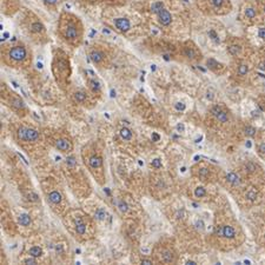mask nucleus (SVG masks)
I'll list each match as a JSON object with an SVG mask.
<instances>
[{"mask_svg":"<svg viewBox=\"0 0 265 265\" xmlns=\"http://www.w3.org/2000/svg\"><path fill=\"white\" fill-rule=\"evenodd\" d=\"M177 130L183 132V131H184V125H183V124H178V125H177Z\"/></svg>","mask_w":265,"mask_h":265,"instance_id":"de8ad7c7","label":"nucleus"},{"mask_svg":"<svg viewBox=\"0 0 265 265\" xmlns=\"http://www.w3.org/2000/svg\"><path fill=\"white\" fill-rule=\"evenodd\" d=\"M48 199L51 203L53 204H59L61 201V195L58 192V191H52L50 195H48Z\"/></svg>","mask_w":265,"mask_h":265,"instance_id":"9b49d317","label":"nucleus"},{"mask_svg":"<svg viewBox=\"0 0 265 265\" xmlns=\"http://www.w3.org/2000/svg\"><path fill=\"white\" fill-rule=\"evenodd\" d=\"M258 35H259V38H262V39H265V27H262V29H259V31H258Z\"/></svg>","mask_w":265,"mask_h":265,"instance_id":"58836bf2","label":"nucleus"},{"mask_svg":"<svg viewBox=\"0 0 265 265\" xmlns=\"http://www.w3.org/2000/svg\"><path fill=\"white\" fill-rule=\"evenodd\" d=\"M259 68H261V70H265V63H264V61L259 64Z\"/></svg>","mask_w":265,"mask_h":265,"instance_id":"3c124183","label":"nucleus"},{"mask_svg":"<svg viewBox=\"0 0 265 265\" xmlns=\"http://www.w3.org/2000/svg\"><path fill=\"white\" fill-rule=\"evenodd\" d=\"M101 164H102V160H101L100 157H97V156L91 157V159H90V165L92 166V167L97 168V167H100Z\"/></svg>","mask_w":265,"mask_h":265,"instance_id":"4468645a","label":"nucleus"},{"mask_svg":"<svg viewBox=\"0 0 265 265\" xmlns=\"http://www.w3.org/2000/svg\"><path fill=\"white\" fill-rule=\"evenodd\" d=\"M73 97H74V100H75V101H78V102H84L85 99H86V94H85L84 92H81V91L75 92Z\"/></svg>","mask_w":265,"mask_h":265,"instance_id":"aec40b11","label":"nucleus"},{"mask_svg":"<svg viewBox=\"0 0 265 265\" xmlns=\"http://www.w3.org/2000/svg\"><path fill=\"white\" fill-rule=\"evenodd\" d=\"M263 12L265 13V6H264V8H263Z\"/></svg>","mask_w":265,"mask_h":265,"instance_id":"13d9d810","label":"nucleus"},{"mask_svg":"<svg viewBox=\"0 0 265 265\" xmlns=\"http://www.w3.org/2000/svg\"><path fill=\"white\" fill-rule=\"evenodd\" d=\"M163 8H164V4H163L162 1H156V2H153L152 6H151V11H152L153 13H159Z\"/></svg>","mask_w":265,"mask_h":265,"instance_id":"dca6fc26","label":"nucleus"},{"mask_svg":"<svg viewBox=\"0 0 265 265\" xmlns=\"http://www.w3.org/2000/svg\"><path fill=\"white\" fill-rule=\"evenodd\" d=\"M56 147L58 150L65 152V151H70L72 149V145H71V143L67 139H58L56 141Z\"/></svg>","mask_w":265,"mask_h":265,"instance_id":"423d86ee","label":"nucleus"},{"mask_svg":"<svg viewBox=\"0 0 265 265\" xmlns=\"http://www.w3.org/2000/svg\"><path fill=\"white\" fill-rule=\"evenodd\" d=\"M176 108H177L178 111H184V110H185V105H184L183 102H177V104H176Z\"/></svg>","mask_w":265,"mask_h":265,"instance_id":"4c0bfd02","label":"nucleus"},{"mask_svg":"<svg viewBox=\"0 0 265 265\" xmlns=\"http://www.w3.org/2000/svg\"><path fill=\"white\" fill-rule=\"evenodd\" d=\"M18 222H19V224L20 225H23V226H29L30 224H31V217L29 216V214H20L19 216V218H18Z\"/></svg>","mask_w":265,"mask_h":265,"instance_id":"f8f14e48","label":"nucleus"},{"mask_svg":"<svg viewBox=\"0 0 265 265\" xmlns=\"http://www.w3.org/2000/svg\"><path fill=\"white\" fill-rule=\"evenodd\" d=\"M47 5H56L58 2V0H44Z\"/></svg>","mask_w":265,"mask_h":265,"instance_id":"49530a36","label":"nucleus"},{"mask_svg":"<svg viewBox=\"0 0 265 265\" xmlns=\"http://www.w3.org/2000/svg\"><path fill=\"white\" fill-rule=\"evenodd\" d=\"M29 199H31V200H33V201H37V200H38V196H37L35 193H31V195L29 196Z\"/></svg>","mask_w":265,"mask_h":265,"instance_id":"c03bdc74","label":"nucleus"},{"mask_svg":"<svg viewBox=\"0 0 265 265\" xmlns=\"http://www.w3.org/2000/svg\"><path fill=\"white\" fill-rule=\"evenodd\" d=\"M244 131H245V134L249 135V137H253L256 134V129L252 127V126H246Z\"/></svg>","mask_w":265,"mask_h":265,"instance_id":"cd10ccee","label":"nucleus"},{"mask_svg":"<svg viewBox=\"0 0 265 265\" xmlns=\"http://www.w3.org/2000/svg\"><path fill=\"white\" fill-rule=\"evenodd\" d=\"M184 54L187 57V58H190V59H193L195 57H196V52L192 50V48H190V47H187V48H185V51H184Z\"/></svg>","mask_w":265,"mask_h":265,"instance_id":"a878e982","label":"nucleus"},{"mask_svg":"<svg viewBox=\"0 0 265 265\" xmlns=\"http://www.w3.org/2000/svg\"><path fill=\"white\" fill-rule=\"evenodd\" d=\"M228 51H229V53H231L232 56H237L240 52V47L238 45H231V46L228 47Z\"/></svg>","mask_w":265,"mask_h":265,"instance_id":"5701e85b","label":"nucleus"},{"mask_svg":"<svg viewBox=\"0 0 265 265\" xmlns=\"http://www.w3.org/2000/svg\"><path fill=\"white\" fill-rule=\"evenodd\" d=\"M162 258L165 263H172L173 262V256L171 253V251H164L162 255Z\"/></svg>","mask_w":265,"mask_h":265,"instance_id":"412c9836","label":"nucleus"},{"mask_svg":"<svg viewBox=\"0 0 265 265\" xmlns=\"http://www.w3.org/2000/svg\"><path fill=\"white\" fill-rule=\"evenodd\" d=\"M114 24H116V27L120 32H126L131 27V24H130L129 19H126V18H118L114 20Z\"/></svg>","mask_w":265,"mask_h":265,"instance_id":"7ed1b4c3","label":"nucleus"},{"mask_svg":"<svg viewBox=\"0 0 265 265\" xmlns=\"http://www.w3.org/2000/svg\"><path fill=\"white\" fill-rule=\"evenodd\" d=\"M90 57H91V59H92V61L93 63H99L102 60V58H104V54L99 52V51H93L91 54H90Z\"/></svg>","mask_w":265,"mask_h":265,"instance_id":"ddd939ff","label":"nucleus"},{"mask_svg":"<svg viewBox=\"0 0 265 265\" xmlns=\"http://www.w3.org/2000/svg\"><path fill=\"white\" fill-rule=\"evenodd\" d=\"M25 264H37V261H35V257H32V258H29L25 261Z\"/></svg>","mask_w":265,"mask_h":265,"instance_id":"ea45409f","label":"nucleus"},{"mask_svg":"<svg viewBox=\"0 0 265 265\" xmlns=\"http://www.w3.org/2000/svg\"><path fill=\"white\" fill-rule=\"evenodd\" d=\"M120 137L124 139V140H130L131 137H132V132L127 129V127H123L120 130Z\"/></svg>","mask_w":265,"mask_h":265,"instance_id":"f3484780","label":"nucleus"},{"mask_svg":"<svg viewBox=\"0 0 265 265\" xmlns=\"http://www.w3.org/2000/svg\"><path fill=\"white\" fill-rule=\"evenodd\" d=\"M226 179H228L229 183H231L233 186H238V185L240 184V179H239V177H238L236 173H233V172H230V173L226 174Z\"/></svg>","mask_w":265,"mask_h":265,"instance_id":"9d476101","label":"nucleus"},{"mask_svg":"<svg viewBox=\"0 0 265 265\" xmlns=\"http://www.w3.org/2000/svg\"><path fill=\"white\" fill-rule=\"evenodd\" d=\"M11 104H12L14 107H17V108H24V107H25L23 100L20 99V98H13V99L11 100Z\"/></svg>","mask_w":265,"mask_h":265,"instance_id":"4be33fe9","label":"nucleus"},{"mask_svg":"<svg viewBox=\"0 0 265 265\" xmlns=\"http://www.w3.org/2000/svg\"><path fill=\"white\" fill-rule=\"evenodd\" d=\"M207 66L210 67V68H214L216 66H218V63L214 59H209L207 60Z\"/></svg>","mask_w":265,"mask_h":265,"instance_id":"72a5a7b5","label":"nucleus"},{"mask_svg":"<svg viewBox=\"0 0 265 265\" xmlns=\"http://www.w3.org/2000/svg\"><path fill=\"white\" fill-rule=\"evenodd\" d=\"M264 237H265V234H264Z\"/></svg>","mask_w":265,"mask_h":265,"instance_id":"bf43d9fd","label":"nucleus"},{"mask_svg":"<svg viewBox=\"0 0 265 265\" xmlns=\"http://www.w3.org/2000/svg\"><path fill=\"white\" fill-rule=\"evenodd\" d=\"M111 96H112V97H114V96H116V92H114V91H112V92H111Z\"/></svg>","mask_w":265,"mask_h":265,"instance_id":"6e6d98bb","label":"nucleus"},{"mask_svg":"<svg viewBox=\"0 0 265 265\" xmlns=\"http://www.w3.org/2000/svg\"><path fill=\"white\" fill-rule=\"evenodd\" d=\"M195 195H196V197H198V198H201V197H204L205 195H206V191H205V189L204 187H201V186H199L196 189V191H195Z\"/></svg>","mask_w":265,"mask_h":265,"instance_id":"bb28decb","label":"nucleus"},{"mask_svg":"<svg viewBox=\"0 0 265 265\" xmlns=\"http://www.w3.org/2000/svg\"><path fill=\"white\" fill-rule=\"evenodd\" d=\"M118 207H119V210H120L122 212H126V211L129 210L127 204H126V203H124L123 200H119V201H118Z\"/></svg>","mask_w":265,"mask_h":265,"instance_id":"c756f323","label":"nucleus"},{"mask_svg":"<svg viewBox=\"0 0 265 265\" xmlns=\"http://www.w3.org/2000/svg\"><path fill=\"white\" fill-rule=\"evenodd\" d=\"M18 137L23 140H27V141H34L39 139V132L35 131L33 129H29V127H20L18 130Z\"/></svg>","mask_w":265,"mask_h":265,"instance_id":"f257e3e1","label":"nucleus"},{"mask_svg":"<svg viewBox=\"0 0 265 265\" xmlns=\"http://www.w3.org/2000/svg\"><path fill=\"white\" fill-rule=\"evenodd\" d=\"M30 255H31V257H40L41 255H42V250H41V247H39V246H33L31 250H30Z\"/></svg>","mask_w":265,"mask_h":265,"instance_id":"6ab92c4d","label":"nucleus"},{"mask_svg":"<svg viewBox=\"0 0 265 265\" xmlns=\"http://www.w3.org/2000/svg\"><path fill=\"white\" fill-rule=\"evenodd\" d=\"M234 236H236V231L232 226L230 225L223 226V237H225L228 239H232V238H234Z\"/></svg>","mask_w":265,"mask_h":265,"instance_id":"6e6552de","label":"nucleus"},{"mask_svg":"<svg viewBox=\"0 0 265 265\" xmlns=\"http://www.w3.org/2000/svg\"><path fill=\"white\" fill-rule=\"evenodd\" d=\"M209 35L211 37V39L213 40V41H216V42H219V38H218V35L217 33L213 31V30H211V31H209Z\"/></svg>","mask_w":265,"mask_h":265,"instance_id":"2f4dec72","label":"nucleus"},{"mask_svg":"<svg viewBox=\"0 0 265 265\" xmlns=\"http://www.w3.org/2000/svg\"><path fill=\"white\" fill-rule=\"evenodd\" d=\"M31 30L35 32V33H39V32H42L44 31V25L41 24V23H39V21H35L33 23L32 25H31Z\"/></svg>","mask_w":265,"mask_h":265,"instance_id":"a211bd4d","label":"nucleus"},{"mask_svg":"<svg viewBox=\"0 0 265 265\" xmlns=\"http://www.w3.org/2000/svg\"><path fill=\"white\" fill-rule=\"evenodd\" d=\"M89 86L93 92H100V84L99 81H97L96 79H91L89 80Z\"/></svg>","mask_w":265,"mask_h":265,"instance_id":"2eb2a0df","label":"nucleus"},{"mask_svg":"<svg viewBox=\"0 0 265 265\" xmlns=\"http://www.w3.org/2000/svg\"><path fill=\"white\" fill-rule=\"evenodd\" d=\"M211 2H212V5H213L214 7H220V6L223 5L224 0H211Z\"/></svg>","mask_w":265,"mask_h":265,"instance_id":"f704fd0d","label":"nucleus"},{"mask_svg":"<svg viewBox=\"0 0 265 265\" xmlns=\"http://www.w3.org/2000/svg\"><path fill=\"white\" fill-rule=\"evenodd\" d=\"M245 15L249 18V19H253L255 17H256V10H253V8H246L245 10Z\"/></svg>","mask_w":265,"mask_h":265,"instance_id":"393cba45","label":"nucleus"},{"mask_svg":"<svg viewBox=\"0 0 265 265\" xmlns=\"http://www.w3.org/2000/svg\"><path fill=\"white\" fill-rule=\"evenodd\" d=\"M247 71H249V67L247 65H240L239 68H238V74H240V75H245L246 73H247Z\"/></svg>","mask_w":265,"mask_h":265,"instance_id":"7c9ffc66","label":"nucleus"},{"mask_svg":"<svg viewBox=\"0 0 265 265\" xmlns=\"http://www.w3.org/2000/svg\"><path fill=\"white\" fill-rule=\"evenodd\" d=\"M246 146H247V147H251V141H247V143H246Z\"/></svg>","mask_w":265,"mask_h":265,"instance_id":"5fc2aeb1","label":"nucleus"},{"mask_svg":"<svg viewBox=\"0 0 265 265\" xmlns=\"http://www.w3.org/2000/svg\"><path fill=\"white\" fill-rule=\"evenodd\" d=\"M211 112H212V114H213L219 122H222V123H226V122H228V114L222 110L220 106H213L212 110H211Z\"/></svg>","mask_w":265,"mask_h":265,"instance_id":"20e7f679","label":"nucleus"},{"mask_svg":"<svg viewBox=\"0 0 265 265\" xmlns=\"http://www.w3.org/2000/svg\"><path fill=\"white\" fill-rule=\"evenodd\" d=\"M74 223H75V231L78 234H84L86 231V225L83 223V220L80 218H75L74 219Z\"/></svg>","mask_w":265,"mask_h":265,"instance_id":"1a4fd4ad","label":"nucleus"},{"mask_svg":"<svg viewBox=\"0 0 265 265\" xmlns=\"http://www.w3.org/2000/svg\"><path fill=\"white\" fill-rule=\"evenodd\" d=\"M196 228L198 229V230H203L204 229V223H203V220H199L196 223Z\"/></svg>","mask_w":265,"mask_h":265,"instance_id":"79ce46f5","label":"nucleus"},{"mask_svg":"<svg viewBox=\"0 0 265 265\" xmlns=\"http://www.w3.org/2000/svg\"><path fill=\"white\" fill-rule=\"evenodd\" d=\"M66 163L68 165H74L75 164V160H74V158L73 157H68L66 159Z\"/></svg>","mask_w":265,"mask_h":265,"instance_id":"a19ab883","label":"nucleus"},{"mask_svg":"<svg viewBox=\"0 0 265 265\" xmlns=\"http://www.w3.org/2000/svg\"><path fill=\"white\" fill-rule=\"evenodd\" d=\"M10 58L14 61H21L26 58V48L24 46H14L10 51Z\"/></svg>","mask_w":265,"mask_h":265,"instance_id":"f03ea898","label":"nucleus"},{"mask_svg":"<svg viewBox=\"0 0 265 265\" xmlns=\"http://www.w3.org/2000/svg\"><path fill=\"white\" fill-rule=\"evenodd\" d=\"M246 198L249 199V200H255V199L257 198V192H256L255 190H250V191H247V192H246Z\"/></svg>","mask_w":265,"mask_h":265,"instance_id":"c85d7f7f","label":"nucleus"},{"mask_svg":"<svg viewBox=\"0 0 265 265\" xmlns=\"http://www.w3.org/2000/svg\"><path fill=\"white\" fill-rule=\"evenodd\" d=\"M255 116H258V112L257 111H253L252 112V117H255Z\"/></svg>","mask_w":265,"mask_h":265,"instance_id":"864d4df0","label":"nucleus"},{"mask_svg":"<svg viewBox=\"0 0 265 265\" xmlns=\"http://www.w3.org/2000/svg\"><path fill=\"white\" fill-rule=\"evenodd\" d=\"M64 35H65V38L68 39V40H73V39H77V37H78V31H77V29L73 26V25H70V26H67L66 30H65V32H64Z\"/></svg>","mask_w":265,"mask_h":265,"instance_id":"0eeeda50","label":"nucleus"},{"mask_svg":"<svg viewBox=\"0 0 265 265\" xmlns=\"http://www.w3.org/2000/svg\"><path fill=\"white\" fill-rule=\"evenodd\" d=\"M258 150H259V152H261V153H265V143H262V144L259 145Z\"/></svg>","mask_w":265,"mask_h":265,"instance_id":"37998d69","label":"nucleus"},{"mask_svg":"<svg viewBox=\"0 0 265 265\" xmlns=\"http://www.w3.org/2000/svg\"><path fill=\"white\" fill-rule=\"evenodd\" d=\"M94 217H96L97 219H99V220H104V219L106 218V212H105L102 209H99V210L96 212Z\"/></svg>","mask_w":265,"mask_h":265,"instance_id":"b1692460","label":"nucleus"},{"mask_svg":"<svg viewBox=\"0 0 265 265\" xmlns=\"http://www.w3.org/2000/svg\"><path fill=\"white\" fill-rule=\"evenodd\" d=\"M141 264L150 265V264H152V262H151V261H149V259H143V261H141Z\"/></svg>","mask_w":265,"mask_h":265,"instance_id":"09e8293b","label":"nucleus"},{"mask_svg":"<svg viewBox=\"0 0 265 265\" xmlns=\"http://www.w3.org/2000/svg\"><path fill=\"white\" fill-rule=\"evenodd\" d=\"M152 166L156 167V168H160L162 167V160L159 158H156L152 160Z\"/></svg>","mask_w":265,"mask_h":265,"instance_id":"473e14b6","label":"nucleus"},{"mask_svg":"<svg viewBox=\"0 0 265 265\" xmlns=\"http://www.w3.org/2000/svg\"><path fill=\"white\" fill-rule=\"evenodd\" d=\"M199 176H200V177H206V176H209V170H207V168H200V170H199Z\"/></svg>","mask_w":265,"mask_h":265,"instance_id":"c9c22d12","label":"nucleus"},{"mask_svg":"<svg viewBox=\"0 0 265 265\" xmlns=\"http://www.w3.org/2000/svg\"><path fill=\"white\" fill-rule=\"evenodd\" d=\"M246 170H247L249 172H253V171L256 170V165L252 164V163H247V164H246Z\"/></svg>","mask_w":265,"mask_h":265,"instance_id":"e433bc0d","label":"nucleus"},{"mask_svg":"<svg viewBox=\"0 0 265 265\" xmlns=\"http://www.w3.org/2000/svg\"><path fill=\"white\" fill-rule=\"evenodd\" d=\"M186 264H187V265H196L197 263H196V262H193V261H187V262H186Z\"/></svg>","mask_w":265,"mask_h":265,"instance_id":"8fccbe9b","label":"nucleus"},{"mask_svg":"<svg viewBox=\"0 0 265 265\" xmlns=\"http://www.w3.org/2000/svg\"><path fill=\"white\" fill-rule=\"evenodd\" d=\"M158 15H159V23H160L162 25L168 26V25L171 24V21H172V17H171V14H170V12H168L167 10L163 8V10L158 13Z\"/></svg>","mask_w":265,"mask_h":265,"instance_id":"39448f33","label":"nucleus"},{"mask_svg":"<svg viewBox=\"0 0 265 265\" xmlns=\"http://www.w3.org/2000/svg\"><path fill=\"white\" fill-rule=\"evenodd\" d=\"M159 139H160V137H159L157 133H152V140H153V141H158Z\"/></svg>","mask_w":265,"mask_h":265,"instance_id":"a18cd8bd","label":"nucleus"},{"mask_svg":"<svg viewBox=\"0 0 265 265\" xmlns=\"http://www.w3.org/2000/svg\"><path fill=\"white\" fill-rule=\"evenodd\" d=\"M57 251H59V252H61V251H63V247H61V245H58V246H57Z\"/></svg>","mask_w":265,"mask_h":265,"instance_id":"603ef678","label":"nucleus"},{"mask_svg":"<svg viewBox=\"0 0 265 265\" xmlns=\"http://www.w3.org/2000/svg\"><path fill=\"white\" fill-rule=\"evenodd\" d=\"M151 70H152V71H154V70H156V66H154V65H152V66H151Z\"/></svg>","mask_w":265,"mask_h":265,"instance_id":"4d7b16f0","label":"nucleus"}]
</instances>
